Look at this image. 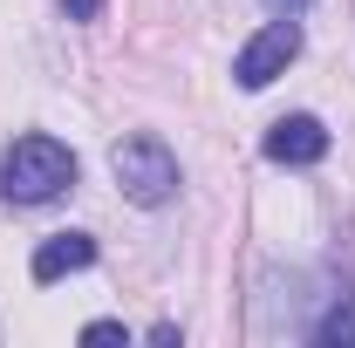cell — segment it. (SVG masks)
Masks as SVG:
<instances>
[{
	"label": "cell",
	"mask_w": 355,
	"mask_h": 348,
	"mask_svg": "<svg viewBox=\"0 0 355 348\" xmlns=\"http://www.w3.org/2000/svg\"><path fill=\"white\" fill-rule=\"evenodd\" d=\"M83 342H89V348H103V342H130V335H123V321H89Z\"/></svg>",
	"instance_id": "7"
},
{
	"label": "cell",
	"mask_w": 355,
	"mask_h": 348,
	"mask_svg": "<svg viewBox=\"0 0 355 348\" xmlns=\"http://www.w3.org/2000/svg\"><path fill=\"white\" fill-rule=\"evenodd\" d=\"M301 55V21L294 14H280V21H266L253 42L232 55V76H239V89H266L273 76H287V62Z\"/></svg>",
	"instance_id": "3"
},
{
	"label": "cell",
	"mask_w": 355,
	"mask_h": 348,
	"mask_svg": "<svg viewBox=\"0 0 355 348\" xmlns=\"http://www.w3.org/2000/svg\"><path fill=\"white\" fill-rule=\"evenodd\" d=\"M83 266H96V239L89 232H55V239H42L35 246V280H62V273H83Z\"/></svg>",
	"instance_id": "5"
},
{
	"label": "cell",
	"mask_w": 355,
	"mask_h": 348,
	"mask_svg": "<svg viewBox=\"0 0 355 348\" xmlns=\"http://www.w3.org/2000/svg\"><path fill=\"white\" fill-rule=\"evenodd\" d=\"M62 7H69V21H96L103 14V0H62Z\"/></svg>",
	"instance_id": "8"
},
{
	"label": "cell",
	"mask_w": 355,
	"mask_h": 348,
	"mask_svg": "<svg viewBox=\"0 0 355 348\" xmlns=\"http://www.w3.org/2000/svg\"><path fill=\"white\" fill-rule=\"evenodd\" d=\"M69 184H76L69 143H55V137H14V143H7V157H0V191H7L14 205H48V198L69 191Z\"/></svg>",
	"instance_id": "1"
},
{
	"label": "cell",
	"mask_w": 355,
	"mask_h": 348,
	"mask_svg": "<svg viewBox=\"0 0 355 348\" xmlns=\"http://www.w3.org/2000/svg\"><path fill=\"white\" fill-rule=\"evenodd\" d=\"M110 171L123 184V198H137V205H164L178 191V157L157 137H123V143L110 150Z\"/></svg>",
	"instance_id": "2"
},
{
	"label": "cell",
	"mask_w": 355,
	"mask_h": 348,
	"mask_svg": "<svg viewBox=\"0 0 355 348\" xmlns=\"http://www.w3.org/2000/svg\"><path fill=\"white\" fill-rule=\"evenodd\" d=\"M273 7H280V14H301V7H308V0H273Z\"/></svg>",
	"instance_id": "9"
},
{
	"label": "cell",
	"mask_w": 355,
	"mask_h": 348,
	"mask_svg": "<svg viewBox=\"0 0 355 348\" xmlns=\"http://www.w3.org/2000/svg\"><path fill=\"white\" fill-rule=\"evenodd\" d=\"M314 342H321V348H355V301L328 307V314H321V328H314Z\"/></svg>",
	"instance_id": "6"
},
{
	"label": "cell",
	"mask_w": 355,
	"mask_h": 348,
	"mask_svg": "<svg viewBox=\"0 0 355 348\" xmlns=\"http://www.w3.org/2000/svg\"><path fill=\"white\" fill-rule=\"evenodd\" d=\"M321 157H328L321 116H280L266 130V164H321Z\"/></svg>",
	"instance_id": "4"
}]
</instances>
